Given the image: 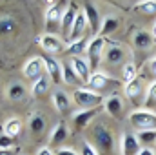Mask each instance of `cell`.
Instances as JSON below:
<instances>
[{"label":"cell","instance_id":"cell-9","mask_svg":"<svg viewBox=\"0 0 156 155\" xmlns=\"http://www.w3.org/2000/svg\"><path fill=\"white\" fill-rule=\"evenodd\" d=\"M40 46H42V49L45 51V53H49V55H53V53H60L62 49H64V42L62 39H58L56 35H53V33H45V35H42L38 39Z\"/></svg>","mask_w":156,"mask_h":155},{"label":"cell","instance_id":"cell-16","mask_svg":"<svg viewBox=\"0 0 156 155\" xmlns=\"http://www.w3.org/2000/svg\"><path fill=\"white\" fill-rule=\"evenodd\" d=\"M153 44H154V37H153L149 31H145V29H140V31H136V33L133 35V46H134L136 49L147 51V49L153 47Z\"/></svg>","mask_w":156,"mask_h":155},{"label":"cell","instance_id":"cell-38","mask_svg":"<svg viewBox=\"0 0 156 155\" xmlns=\"http://www.w3.org/2000/svg\"><path fill=\"white\" fill-rule=\"evenodd\" d=\"M138 155H156V150H153V148H145V146H144Z\"/></svg>","mask_w":156,"mask_h":155},{"label":"cell","instance_id":"cell-20","mask_svg":"<svg viewBox=\"0 0 156 155\" xmlns=\"http://www.w3.org/2000/svg\"><path fill=\"white\" fill-rule=\"evenodd\" d=\"M118 26H120V20H118L116 17H113V15H107V17H104L102 18V24H100V31H98V37H107V35H111V33H115L118 29Z\"/></svg>","mask_w":156,"mask_h":155},{"label":"cell","instance_id":"cell-21","mask_svg":"<svg viewBox=\"0 0 156 155\" xmlns=\"http://www.w3.org/2000/svg\"><path fill=\"white\" fill-rule=\"evenodd\" d=\"M123 93H125V97H129V99H138V97L144 93V80L140 77H136L134 80L127 82L125 88H123Z\"/></svg>","mask_w":156,"mask_h":155},{"label":"cell","instance_id":"cell-2","mask_svg":"<svg viewBox=\"0 0 156 155\" xmlns=\"http://www.w3.org/2000/svg\"><path fill=\"white\" fill-rule=\"evenodd\" d=\"M129 122L140 131V130H156V112L149 108L134 110L129 113Z\"/></svg>","mask_w":156,"mask_h":155},{"label":"cell","instance_id":"cell-19","mask_svg":"<svg viewBox=\"0 0 156 155\" xmlns=\"http://www.w3.org/2000/svg\"><path fill=\"white\" fill-rule=\"evenodd\" d=\"M51 99H53L55 108H56L60 113H66V112L71 108V97H69L64 89H55V91L51 93Z\"/></svg>","mask_w":156,"mask_h":155},{"label":"cell","instance_id":"cell-22","mask_svg":"<svg viewBox=\"0 0 156 155\" xmlns=\"http://www.w3.org/2000/svg\"><path fill=\"white\" fill-rule=\"evenodd\" d=\"M87 44H89V39H80V40H76V42H69L64 51H66L69 57H82V53L87 51Z\"/></svg>","mask_w":156,"mask_h":155},{"label":"cell","instance_id":"cell-15","mask_svg":"<svg viewBox=\"0 0 156 155\" xmlns=\"http://www.w3.org/2000/svg\"><path fill=\"white\" fill-rule=\"evenodd\" d=\"M98 115V110H76L73 113V124L76 130H83L91 124V120Z\"/></svg>","mask_w":156,"mask_h":155},{"label":"cell","instance_id":"cell-35","mask_svg":"<svg viewBox=\"0 0 156 155\" xmlns=\"http://www.w3.org/2000/svg\"><path fill=\"white\" fill-rule=\"evenodd\" d=\"M80 155H98V152H96V148L93 144L82 142V152H80Z\"/></svg>","mask_w":156,"mask_h":155},{"label":"cell","instance_id":"cell-14","mask_svg":"<svg viewBox=\"0 0 156 155\" xmlns=\"http://www.w3.org/2000/svg\"><path fill=\"white\" fill-rule=\"evenodd\" d=\"M85 29H87V20H85L83 11L80 9V11H78V15H76V18H75L73 29H71V33H69V37H67V42H76V40L83 39L82 35L85 33Z\"/></svg>","mask_w":156,"mask_h":155},{"label":"cell","instance_id":"cell-24","mask_svg":"<svg viewBox=\"0 0 156 155\" xmlns=\"http://www.w3.org/2000/svg\"><path fill=\"white\" fill-rule=\"evenodd\" d=\"M66 139H67V126H66V122H58V124L53 128L51 135H49V142H51V144H60V142H64Z\"/></svg>","mask_w":156,"mask_h":155},{"label":"cell","instance_id":"cell-17","mask_svg":"<svg viewBox=\"0 0 156 155\" xmlns=\"http://www.w3.org/2000/svg\"><path fill=\"white\" fill-rule=\"evenodd\" d=\"M94 139H96L98 146L104 152H109L113 148V135H111V131L105 126H96L94 128Z\"/></svg>","mask_w":156,"mask_h":155},{"label":"cell","instance_id":"cell-5","mask_svg":"<svg viewBox=\"0 0 156 155\" xmlns=\"http://www.w3.org/2000/svg\"><path fill=\"white\" fill-rule=\"evenodd\" d=\"M142 150V144L136 137V133L125 131L120 139V155H138Z\"/></svg>","mask_w":156,"mask_h":155},{"label":"cell","instance_id":"cell-8","mask_svg":"<svg viewBox=\"0 0 156 155\" xmlns=\"http://www.w3.org/2000/svg\"><path fill=\"white\" fill-rule=\"evenodd\" d=\"M78 9L75 4H67V7H66V11H64V17H62V22H60V28H62V39L67 40L69 37V33H71V29H73V24H75V18H76L78 15Z\"/></svg>","mask_w":156,"mask_h":155},{"label":"cell","instance_id":"cell-26","mask_svg":"<svg viewBox=\"0 0 156 155\" xmlns=\"http://www.w3.org/2000/svg\"><path fill=\"white\" fill-rule=\"evenodd\" d=\"M62 82H66L69 86H75V84L80 82V78L76 77V73H75V70L71 68L69 62H62Z\"/></svg>","mask_w":156,"mask_h":155},{"label":"cell","instance_id":"cell-36","mask_svg":"<svg viewBox=\"0 0 156 155\" xmlns=\"http://www.w3.org/2000/svg\"><path fill=\"white\" fill-rule=\"evenodd\" d=\"M55 155H78V153L75 150H71V148H58Z\"/></svg>","mask_w":156,"mask_h":155},{"label":"cell","instance_id":"cell-6","mask_svg":"<svg viewBox=\"0 0 156 155\" xmlns=\"http://www.w3.org/2000/svg\"><path fill=\"white\" fill-rule=\"evenodd\" d=\"M42 60H44L45 75L51 78V82H53V84H60V82H62V62H60V60H56V59H55V57H51V55L42 57Z\"/></svg>","mask_w":156,"mask_h":155},{"label":"cell","instance_id":"cell-28","mask_svg":"<svg viewBox=\"0 0 156 155\" xmlns=\"http://www.w3.org/2000/svg\"><path fill=\"white\" fill-rule=\"evenodd\" d=\"M136 137L140 144H145V148H149V144H156V130H140L136 131Z\"/></svg>","mask_w":156,"mask_h":155},{"label":"cell","instance_id":"cell-37","mask_svg":"<svg viewBox=\"0 0 156 155\" xmlns=\"http://www.w3.org/2000/svg\"><path fill=\"white\" fill-rule=\"evenodd\" d=\"M37 155H55V153H53V150L49 146H44V148H40L38 152H37Z\"/></svg>","mask_w":156,"mask_h":155},{"label":"cell","instance_id":"cell-10","mask_svg":"<svg viewBox=\"0 0 156 155\" xmlns=\"http://www.w3.org/2000/svg\"><path fill=\"white\" fill-rule=\"evenodd\" d=\"M125 49L120 46V44H109L105 46V51H104V60L109 62V64H125Z\"/></svg>","mask_w":156,"mask_h":155},{"label":"cell","instance_id":"cell-4","mask_svg":"<svg viewBox=\"0 0 156 155\" xmlns=\"http://www.w3.org/2000/svg\"><path fill=\"white\" fill-rule=\"evenodd\" d=\"M82 11L85 15V20H87V28H89V37H98V31H100V24H102V18H100V13L96 9V6L93 2H87L82 6Z\"/></svg>","mask_w":156,"mask_h":155},{"label":"cell","instance_id":"cell-11","mask_svg":"<svg viewBox=\"0 0 156 155\" xmlns=\"http://www.w3.org/2000/svg\"><path fill=\"white\" fill-rule=\"evenodd\" d=\"M69 64H71V68L75 70V73H76V77L82 80V82H89V77H91V68H89V62L83 59V57H71V60H69Z\"/></svg>","mask_w":156,"mask_h":155},{"label":"cell","instance_id":"cell-7","mask_svg":"<svg viewBox=\"0 0 156 155\" xmlns=\"http://www.w3.org/2000/svg\"><path fill=\"white\" fill-rule=\"evenodd\" d=\"M44 60L42 57H33L24 64V75L26 78H29L31 82H37L40 77H44Z\"/></svg>","mask_w":156,"mask_h":155},{"label":"cell","instance_id":"cell-33","mask_svg":"<svg viewBox=\"0 0 156 155\" xmlns=\"http://www.w3.org/2000/svg\"><path fill=\"white\" fill-rule=\"evenodd\" d=\"M13 29H15V20H13V18L5 17V18L0 20V33H9V31H13Z\"/></svg>","mask_w":156,"mask_h":155},{"label":"cell","instance_id":"cell-1","mask_svg":"<svg viewBox=\"0 0 156 155\" xmlns=\"http://www.w3.org/2000/svg\"><path fill=\"white\" fill-rule=\"evenodd\" d=\"M75 102L80 106V110H96L98 106L104 104V97L89 88H78L73 93Z\"/></svg>","mask_w":156,"mask_h":155},{"label":"cell","instance_id":"cell-39","mask_svg":"<svg viewBox=\"0 0 156 155\" xmlns=\"http://www.w3.org/2000/svg\"><path fill=\"white\" fill-rule=\"evenodd\" d=\"M149 70H151V73L156 77V57H153V59L149 60Z\"/></svg>","mask_w":156,"mask_h":155},{"label":"cell","instance_id":"cell-40","mask_svg":"<svg viewBox=\"0 0 156 155\" xmlns=\"http://www.w3.org/2000/svg\"><path fill=\"white\" fill-rule=\"evenodd\" d=\"M0 155H16V148H7V150H0Z\"/></svg>","mask_w":156,"mask_h":155},{"label":"cell","instance_id":"cell-32","mask_svg":"<svg viewBox=\"0 0 156 155\" xmlns=\"http://www.w3.org/2000/svg\"><path fill=\"white\" fill-rule=\"evenodd\" d=\"M145 106H149V110L156 106V80L149 84L147 93H145Z\"/></svg>","mask_w":156,"mask_h":155},{"label":"cell","instance_id":"cell-12","mask_svg":"<svg viewBox=\"0 0 156 155\" xmlns=\"http://www.w3.org/2000/svg\"><path fill=\"white\" fill-rule=\"evenodd\" d=\"M104 106H105V112L113 117V119H120L122 113H123V100H122L120 93H111L105 99Z\"/></svg>","mask_w":156,"mask_h":155},{"label":"cell","instance_id":"cell-27","mask_svg":"<svg viewBox=\"0 0 156 155\" xmlns=\"http://www.w3.org/2000/svg\"><path fill=\"white\" fill-rule=\"evenodd\" d=\"M136 71H138V68H136L134 60H127V62L122 66V78L125 80V84L136 78Z\"/></svg>","mask_w":156,"mask_h":155},{"label":"cell","instance_id":"cell-34","mask_svg":"<svg viewBox=\"0 0 156 155\" xmlns=\"http://www.w3.org/2000/svg\"><path fill=\"white\" fill-rule=\"evenodd\" d=\"M7 148H15V146H13V137L2 133V135H0V150H7Z\"/></svg>","mask_w":156,"mask_h":155},{"label":"cell","instance_id":"cell-13","mask_svg":"<svg viewBox=\"0 0 156 155\" xmlns=\"http://www.w3.org/2000/svg\"><path fill=\"white\" fill-rule=\"evenodd\" d=\"M64 11L66 9H62L60 2H49L47 4V9H45V24H47V28H53L58 22H62Z\"/></svg>","mask_w":156,"mask_h":155},{"label":"cell","instance_id":"cell-30","mask_svg":"<svg viewBox=\"0 0 156 155\" xmlns=\"http://www.w3.org/2000/svg\"><path fill=\"white\" fill-rule=\"evenodd\" d=\"M7 97L11 100H22L26 97V88L20 84V82H13L9 88H7Z\"/></svg>","mask_w":156,"mask_h":155},{"label":"cell","instance_id":"cell-31","mask_svg":"<svg viewBox=\"0 0 156 155\" xmlns=\"http://www.w3.org/2000/svg\"><path fill=\"white\" fill-rule=\"evenodd\" d=\"M136 9L144 15H156V0H144L136 4Z\"/></svg>","mask_w":156,"mask_h":155},{"label":"cell","instance_id":"cell-3","mask_svg":"<svg viewBox=\"0 0 156 155\" xmlns=\"http://www.w3.org/2000/svg\"><path fill=\"white\" fill-rule=\"evenodd\" d=\"M105 46H107V40L104 37H93L87 44V62H89V68L91 70H96L100 66V62L104 60V51H105Z\"/></svg>","mask_w":156,"mask_h":155},{"label":"cell","instance_id":"cell-29","mask_svg":"<svg viewBox=\"0 0 156 155\" xmlns=\"http://www.w3.org/2000/svg\"><path fill=\"white\" fill-rule=\"evenodd\" d=\"M29 130H31V133H35V135H38L42 133L44 130H45V119L38 113H35V115L29 117Z\"/></svg>","mask_w":156,"mask_h":155},{"label":"cell","instance_id":"cell-25","mask_svg":"<svg viewBox=\"0 0 156 155\" xmlns=\"http://www.w3.org/2000/svg\"><path fill=\"white\" fill-rule=\"evenodd\" d=\"M20 131H22V120H20V119L11 117V119H7V120L4 122V133H5V135L16 137V135H20Z\"/></svg>","mask_w":156,"mask_h":155},{"label":"cell","instance_id":"cell-18","mask_svg":"<svg viewBox=\"0 0 156 155\" xmlns=\"http://www.w3.org/2000/svg\"><path fill=\"white\" fill-rule=\"evenodd\" d=\"M109 82H111V77H109V75H105V73H102V71H94V73H91V77H89L87 88L98 93V91L105 89V88L109 86Z\"/></svg>","mask_w":156,"mask_h":155},{"label":"cell","instance_id":"cell-41","mask_svg":"<svg viewBox=\"0 0 156 155\" xmlns=\"http://www.w3.org/2000/svg\"><path fill=\"white\" fill-rule=\"evenodd\" d=\"M151 35H153V37L156 39V22L153 24V31H151Z\"/></svg>","mask_w":156,"mask_h":155},{"label":"cell","instance_id":"cell-23","mask_svg":"<svg viewBox=\"0 0 156 155\" xmlns=\"http://www.w3.org/2000/svg\"><path fill=\"white\" fill-rule=\"evenodd\" d=\"M51 78L47 77V75H44V77H40L37 82H33V88H31V95L33 97H42V95H45L47 91H49V88H51Z\"/></svg>","mask_w":156,"mask_h":155}]
</instances>
